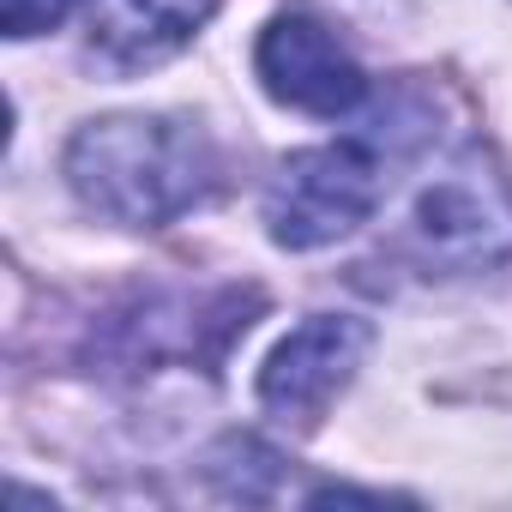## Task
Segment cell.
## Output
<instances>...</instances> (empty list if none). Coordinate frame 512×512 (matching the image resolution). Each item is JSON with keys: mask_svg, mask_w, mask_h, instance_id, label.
<instances>
[{"mask_svg": "<svg viewBox=\"0 0 512 512\" xmlns=\"http://www.w3.org/2000/svg\"><path fill=\"white\" fill-rule=\"evenodd\" d=\"M374 350V326L356 314H308L278 338L260 368V410L284 428H314Z\"/></svg>", "mask_w": 512, "mask_h": 512, "instance_id": "277c9868", "label": "cell"}, {"mask_svg": "<svg viewBox=\"0 0 512 512\" xmlns=\"http://www.w3.org/2000/svg\"><path fill=\"white\" fill-rule=\"evenodd\" d=\"M386 199V157L368 139H332V145H308L290 151L266 193H260V217L266 235L290 253H320L344 235H356Z\"/></svg>", "mask_w": 512, "mask_h": 512, "instance_id": "3957f363", "label": "cell"}, {"mask_svg": "<svg viewBox=\"0 0 512 512\" xmlns=\"http://www.w3.org/2000/svg\"><path fill=\"white\" fill-rule=\"evenodd\" d=\"M73 7H79V0H0V31H7L13 43H25V37L55 31Z\"/></svg>", "mask_w": 512, "mask_h": 512, "instance_id": "52a82bcc", "label": "cell"}, {"mask_svg": "<svg viewBox=\"0 0 512 512\" xmlns=\"http://www.w3.org/2000/svg\"><path fill=\"white\" fill-rule=\"evenodd\" d=\"M404 253L422 272H488L512 260V175L494 151H446L404 205Z\"/></svg>", "mask_w": 512, "mask_h": 512, "instance_id": "7a4b0ae2", "label": "cell"}, {"mask_svg": "<svg viewBox=\"0 0 512 512\" xmlns=\"http://www.w3.org/2000/svg\"><path fill=\"white\" fill-rule=\"evenodd\" d=\"M61 175L91 217L121 229H163L217 193L223 151L193 115L121 109L73 127Z\"/></svg>", "mask_w": 512, "mask_h": 512, "instance_id": "6da1fadb", "label": "cell"}, {"mask_svg": "<svg viewBox=\"0 0 512 512\" xmlns=\"http://www.w3.org/2000/svg\"><path fill=\"white\" fill-rule=\"evenodd\" d=\"M223 0H85V37L109 67H157L187 49Z\"/></svg>", "mask_w": 512, "mask_h": 512, "instance_id": "8992f818", "label": "cell"}, {"mask_svg": "<svg viewBox=\"0 0 512 512\" xmlns=\"http://www.w3.org/2000/svg\"><path fill=\"white\" fill-rule=\"evenodd\" d=\"M253 73H260L266 97L320 121H344L368 103V73L362 61L308 13H278L266 19L260 43H253Z\"/></svg>", "mask_w": 512, "mask_h": 512, "instance_id": "5b68a950", "label": "cell"}]
</instances>
